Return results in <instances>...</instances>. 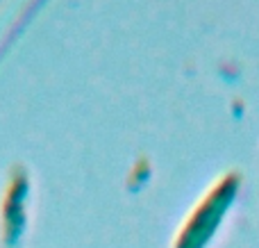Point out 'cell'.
Listing matches in <instances>:
<instances>
[{
    "label": "cell",
    "instance_id": "6da1fadb",
    "mask_svg": "<svg viewBox=\"0 0 259 248\" xmlns=\"http://www.w3.org/2000/svg\"><path fill=\"white\" fill-rule=\"evenodd\" d=\"M239 191L237 176H228L219 180L209 189V194L198 203V208L191 212L187 226L178 235L175 248H205L216 235L219 226L223 223L228 210L232 208Z\"/></svg>",
    "mask_w": 259,
    "mask_h": 248
}]
</instances>
